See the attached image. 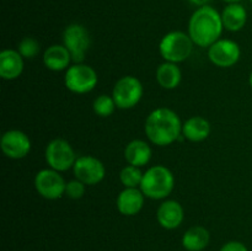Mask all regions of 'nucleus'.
<instances>
[{
	"label": "nucleus",
	"instance_id": "obj_7",
	"mask_svg": "<svg viewBox=\"0 0 252 251\" xmlns=\"http://www.w3.org/2000/svg\"><path fill=\"white\" fill-rule=\"evenodd\" d=\"M144 94L142 81L133 75H125L118 79L112 90V97L117 108L129 110L140 102Z\"/></svg>",
	"mask_w": 252,
	"mask_h": 251
},
{
	"label": "nucleus",
	"instance_id": "obj_12",
	"mask_svg": "<svg viewBox=\"0 0 252 251\" xmlns=\"http://www.w3.org/2000/svg\"><path fill=\"white\" fill-rule=\"evenodd\" d=\"M0 147L5 157L12 160L24 159L31 152V139L20 129L6 130L1 135Z\"/></svg>",
	"mask_w": 252,
	"mask_h": 251
},
{
	"label": "nucleus",
	"instance_id": "obj_22",
	"mask_svg": "<svg viewBox=\"0 0 252 251\" xmlns=\"http://www.w3.org/2000/svg\"><path fill=\"white\" fill-rule=\"evenodd\" d=\"M143 174L144 172H142L140 167L128 164L121 170L120 181L125 186V188H138L142 184Z\"/></svg>",
	"mask_w": 252,
	"mask_h": 251
},
{
	"label": "nucleus",
	"instance_id": "obj_28",
	"mask_svg": "<svg viewBox=\"0 0 252 251\" xmlns=\"http://www.w3.org/2000/svg\"><path fill=\"white\" fill-rule=\"evenodd\" d=\"M224 2H228V4H233V2H240L241 0H221Z\"/></svg>",
	"mask_w": 252,
	"mask_h": 251
},
{
	"label": "nucleus",
	"instance_id": "obj_5",
	"mask_svg": "<svg viewBox=\"0 0 252 251\" xmlns=\"http://www.w3.org/2000/svg\"><path fill=\"white\" fill-rule=\"evenodd\" d=\"M98 83V76L93 66L84 63H74L65 70L64 85L70 93L84 95L91 93Z\"/></svg>",
	"mask_w": 252,
	"mask_h": 251
},
{
	"label": "nucleus",
	"instance_id": "obj_8",
	"mask_svg": "<svg viewBox=\"0 0 252 251\" xmlns=\"http://www.w3.org/2000/svg\"><path fill=\"white\" fill-rule=\"evenodd\" d=\"M63 44L70 53L74 63H83L91 46L88 29L80 24H70L63 32Z\"/></svg>",
	"mask_w": 252,
	"mask_h": 251
},
{
	"label": "nucleus",
	"instance_id": "obj_16",
	"mask_svg": "<svg viewBox=\"0 0 252 251\" xmlns=\"http://www.w3.org/2000/svg\"><path fill=\"white\" fill-rule=\"evenodd\" d=\"M70 53L64 44H52L43 52V64L52 71H63L70 66Z\"/></svg>",
	"mask_w": 252,
	"mask_h": 251
},
{
	"label": "nucleus",
	"instance_id": "obj_4",
	"mask_svg": "<svg viewBox=\"0 0 252 251\" xmlns=\"http://www.w3.org/2000/svg\"><path fill=\"white\" fill-rule=\"evenodd\" d=\"M193 41L189 33L182 31L167 32L159 43V53L165 62L182 63L191 56L193 51Z\"/></svg>",
	"mask_w": 252,
	"mask_h": 251
},
{
	"label": "nucleus",
	"instance_id": "obj_9",
	"mask_svg": "<svg viewBox=\"0 0 252 251\" xmlns=\"http://www.w3.org/2000/svg\"><path fill=\"white\" fill-rule=\"evenodd\" d=\"M34 188L37 193L49 201H56L65 194L66 181L61 172L51 169H42L34 176Z\"/></svg>",
	"mask_w": 252,
	"mask_h": 251
},
{
	"label": "nucleus",
	"instance_id": "obj_3",
	"mask_svg": "<svg viewBox=\"0 0 252 251\" xmlns=\"http://www.w3.org/2000/svg\"><path fill=\"white\" fill-rule=\"evenodd\" d=\"M139 188L147 198L155 201L165 199L174 191L175 176L171 170L164 165H154L143 174Z\"/></svg>",
	"mask_w": 252,
	"mask_h": 251
},
{
	"label": "nucleus",
	"instance_id": "obj_20",
	"mask_svg": "<svg viewBox=\"0 0 252 251\" xmlns=\"http://www.w3.org/2000/svg\"><path fill=\"white\" fill-rule=\"evenodd\" d=\"M211 241V233L202 225H193L187 229L181 239V244L186 251H203Z\"/></svg>",
	"mask_w": 252,
	"mask_h": 251
},
{
	"label": "nucleus",
	"instance_id": "obj_19",
	"mask_svg": "<svg viewBox=\"0 0 252 251\" xmlns=\"http://www.w3.org/2000/svg\"><path fill=\"white\" fill-rule=\"evenodd\" d=\"M220 15L224 29L230 32H238L243 30L248 21V11L240 2L228 4Z\"/></svg>",
	"mask_w": 252,
	"mask_h": 251
},
{
	"label": "nucleus",
	"instance_id": "obj_2",
	"mask_svg": "<svg viewBox=\"0 0 252 251\" xmlns=\"http://www.w3.org/2000/svg\"><path fill=\"white\" fill-rule=\"evenodd\" d=\"M223 21L220 12L211 5L197 7L189 21V34L194 46L209 48L220 39L223 33Z\"/></svg>",
	"mask_w": 252,
	"mask_h": 251
},
{
	"label": "nucleus",
	"instance_id": "obj_17",
	"mask_svg": "<svg viewBox=\"0 0 252 251\" xmlns=\"http://www.w3.org/2000/svg\"><path fill=\"white\" fill-rule=\"evenodd\" d=\"M211 134V123L202 116H192L182 123V137L192 143L206 140Z\"/></svg>",
	"mask_w": 252,
	"mask_h": 251
},
{
	"label": "nucleus",
	"instance_id": "obj_1",
	"mask_svg": "<svg viewBox=\"0 0 252 251\" xmlns=\"http://www.w3.org/2000/svg\"><path fill=\"white\" fill-rule=\"evenodd\" d=\"M144 132L150 143L158 147H167L182 135V122L174 110L158 107L145 120Z\"/></svg>",
	"mask_w": 252,
	"mask_h": 251
},
{
	"label": "nucleus",
	"instance_id": "obj_21",
	"mask_svg": "<svg viewBox=\"0 0 252 251\" xmlns=\"http://www.w3.org/2000/svg\"><path fill=\"white\" fill-rule=\"evenodd\" d=\"M182 71L176 63L164 62L157 69V81L165 90H174L181 84Z\"/></svg>",
	"mask_w": 252,
	"mask_h": 251
},
{
	"label": "nucleus",
	"instance_id": "obj_18",
	"mask_svg": "<svg viewBox=\"0 0 252 251\" xmlns=\"http://www.w3.org/2000/svg\"><path fill=\"white\" fill-rule=\"evenodd\" d=\"M153 150L149 143L143 139H133L126 145L125 159L129 165L143 167L152 160Z\"/></svg>",
	"mask_w": 252,
	"mask_h": 251
},
{
	"label": "nucleus",
	"instance_id": "obj_23",
	"mask_svg": "<svg viewBox=\"0 0 252 251\" xmlns=\"http://www.w3.org/2000/svg\"><path fill=\"white\" fill-rule=\"evenodd\" d=\"M116 108H117V105H116L112 95L102 94V95H100L94 100L93 110L95 115H97L98 117H110L111 115H113Z\"/></svg>",
	"mask_w": 252,
	"mask_h": 251
},
{
	"label": "nucleus",
	"instance_id": "obj_25",
	"mask_svg": "<svg viewBox=\"0 0 252 251\" xmlns=\"http://www.w3.org/2000/svg\"><path fill=\"white\" fill-rule=\"evenodd\" d=\"M86 191V185L81 182L80 180L74 179L71 181L66 182L65 194L71 199H80L83 198Z\"/></svg>",
	"mask_w": 252,
	"mask_h": 251
},
{
	"label": "nucleus",
	"instance_id": "obj_29",
	"mask_svg": "<svg viewBox=\"0 0 252 251\" xmlns=\"http://www.w3.org/2000/svg\"><path fill=\"white\" fill-rule=\"evenodd\" d=\"M249 84H250V86H251V89H252V71H251L250 76H249Z\"/></svg>",
	"mask_w": 252,
	"mask_h": 251
},
{
	"label": "nucleus",
	"instance_id": "obj_24",
	"mask_svg": "<svg viewBox=\"0 0 252 251\" xmlns=\"http://www.w3.org/2000/svg\"><path fill=\"white\" fill-rule=\"evenodd\" d=\"M17 51L24 57V59H33L38 56L41 51V44L33 37H25L20 41Z\"/></svg>",
	"mask_w": 252,
	"mask_h": 251
},
{
	"label": "nucleus",
	"instance_id": "obj_13",
	"mask_svg": "<svg viewBox=\"0 0 252 251\" xmlns=\"http://www.w3.org/2000/svg\"><path fill=\"white\" fill-rule=\"evenodd\" d=\"M157 219L159 225L166 230L177 229L185 219L184 207L175 199H165L158 208Z\"/></svg>",
	"mask_w": 252,
	"mask_h": 251
},
{
	"label": "nucleus",
	"instance_id": "obj_30",
	"mask_svg": "<svg viewBox=\"0 0 252 251\" xmlns=\"http://www.w3.org/2000/svg\"><path fill=\"white\" fill-rule=\"evenodd\" d=\"M250 1H251V2H252V0H250Z\"/></svg>",
	"mask_w": 252,
	"mask_h": 251
},
{
	"label": "nucleus",
	"instance_id": "obj_6",
	"mask_svg": "<svg viewBox=\"0 0 252 251\" xmlns=\"http://www.w3.org/2000/svg\"><path fill=\"white\" fill-rule=\"evenodd\" d=\"M47 165L56 171L64 172L73 169L76 161V154L70 143L62 138L52 139L44 150Z\"/></svg>",
	"mask_w": 252,
	"mask_h": 251
},
{
	"label": "nucleus",
	"instance_id": "obj_26",
	"mask_svg": "<svg viewBox=\"0 0 252 251\" xmlns=\"http://www.w3.org/2000/svg\"><path fill=\"white\" fill-rule=\"evenodd\" d=\"M219 251H249L248 246L238 240H231L224 244Z\"/></svg>",
	"mask_w": 252,
	"mask_h": 251
},
{
	"label": "nucleus",
	"instance_id": "obj_10",
	"mask_svg": "<svg viewBox=\"0 0 252 251\" xmlns=\"http://www.w3.org/2000/svg\"><path fill=\"white\" fill-rule=\"evenodd\" d=\"M73 172L75 179L80 180L86 186H95L105 179L106 167L97 157L93 155H81L74 164Z\"/></svg>",
	"mask_w": 252,
	"mask_h": 251
},
{
	"label": "nucleus",
	"instance_id": "obj_14",
	"mask_svg": "<svg viewBox=\"0 0 252 251\" xmlns=\"http://www.w3.org/2000/svg\"><path fill=\"white\" fill-rule=\"evenodd\" d=\"M147 197L142 192V189L138 188H125L120 192L117 197V209L122 216L133 217L140 213V211L144 207V202Z\"/></svg>",
	"mask_w": 252,
	"mask_h": 251
},
{
	"label": "nucleus",
	"instance_id": "obj_11",
	"mask_svg": "<svg viewBox=\"0 0 252 251\" xmlns=\"http://www.w3.org/2000/svg\"><path fill=\"white\" fill-rule=\"evenodd\" d=\"M241 57L240 46L233 39L220 38L208 48V58L219 68H230L239 62Z\"/></svg>",
	"mask_w": 252,
	"mask_h": 251
},
{
	"label": "nucleus",
	"instance_id": "obj_15",
	"mask_svg": "<svg viewBox=\"0 0 252 251\" xmlns=\"http://www.w3.org/2000/svg\"><path fill=\"white\" fill-rule=\"evenodd\" d=\"M24 57L17 49H4L0 53V76L4 80H15L24 71Z\"/></svg>",
	"mask_w": 252,
	"mask_h": 251
},
{
	"label": "nucleus",
	"instance_id": "obj_27",
	"mask_svg": "<svg viewBox=\"0 0 252 251\" xmlns=\"http://www.w3.org/2000/svg\"><path fill=\"white\" fill-rule=\"evenodd\" d=\"M189 1L191 2L192 5H194V6L201 7L204 6V5H208V2L211 1V0H189Z\"/></svg>",
	"mask_w": 252,
	"mask_h": 251
}]
</instances>
